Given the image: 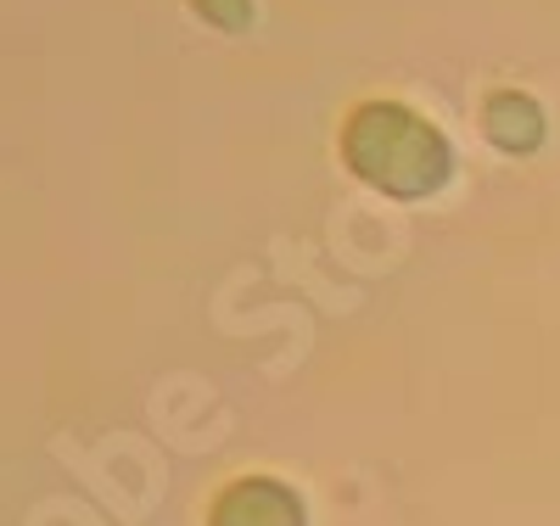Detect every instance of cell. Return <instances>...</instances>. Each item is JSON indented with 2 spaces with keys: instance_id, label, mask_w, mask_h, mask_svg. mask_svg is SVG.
<instances>
[{
  "instance_id": "obj_1",
  "label": "cell",
  "mask_w": 560,
  "mask_h": 526,
  "mask_svg": "<svg viewBox=\"0 0 560 526\" xmlns=\"http://www.w3.org/2000/svg\"><path fill=\"white\" fill-rule=\"evenodd\" d=\"M342 157L353 179L393 202H427L448 185L454 152L438 124H427L404 102H364L342 124Z\"/></svg>"
},
{
  "instance_id": "obj_4",
  "label": "cell",
  "mask_w": 560,
  "mask_h": 526,
  "mask_svg": "<svg viewBox=\"0 0 560 526\" xmlns=\"http://www.w3.org/2000/svg\"><path fill=\"white\" fill-rule=\"evenodd\" d=\"M202 23H213V28H224V34H242L247 23H253V0H185Z\"/></svg>"
},
{
  "instance_id": "obj_2",
  "label": "cell",
  "mask_w": 560,
  "mask_h": 526,
  "mask_svg": "<svg viewBox=\"0 0 560 526\" xmlns=\"http://www.w3.org/2000/svg\"><path fill=\"white\" fill-rule=\"evenodd\" d=\"M208 526H308V515L287 482H275V476H242V482H230L213 499Z\"/></svg>"
},
{
  "instance_id": "obj_3",
  "label": "cell",
  "mask_w": 560,
  "mask_h": 526,
  "mask_svg": "<svg viewBox=\"0 0 560 526\" xmlns=\"http://www.w3.org/2000/svg\"><path fill=\"white\" fill-rule=\"evenodd\" d=\"M482 129H488L493 147L510 152V157H527V152L544 147V113L522 90H493L488 107H482Z\"/></svg>"
}]
</instances>
